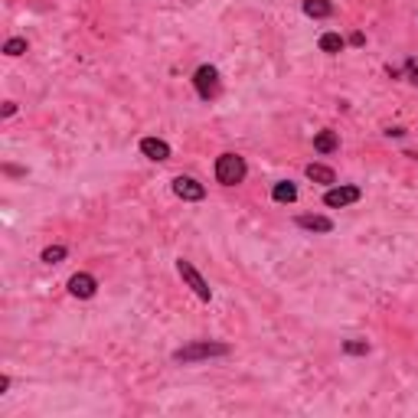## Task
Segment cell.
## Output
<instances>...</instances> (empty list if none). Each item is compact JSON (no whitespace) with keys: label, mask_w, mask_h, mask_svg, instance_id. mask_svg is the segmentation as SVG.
<instances>
[{"label":"cell","mask_w":418,"mask_h":418,"mask_svg":"<svg viewBox=\"0 0 418 418\" xmlns=\"http://www.w3.org/2000/svg\"><path fill=\"white\" fill-rule=\"evenodd\" d=\"M232 347L229 343H219V340H189L183 343L180 350H174V363H202V360H222V356H229Z\"/></svg>","instance_id":"obj_1"},{"label":"cell","mask_w":418,"mask_h":418,"mask_svg":"<svg viewBox=\"0 0 418 418\" xmlns=\"http://www.w3.org/2000/svg\"><path fill=\"white\" fill-rule=\"evenodd\" d=\"M216 180L222 183V187H239L245 176H248V163H245L242 154H232V150H226V154H219L216 157Z\"/></svg>","instance_id":"obj_2"},{"label":"cell","mask_w":418,"mask_h":418,"mask_svg":"<svg viewBox=\"0 0 418 418\" xmlns=\"http://www.w3.org/2000/svg\"><path fill=\"white\" fill-rule=\"evenodd\" d=\"M176 275L183 278V284H187V288L200 297V301H206V304L213 301V288H209V281H206L200 271H196V265H193V262H187V258H176Z\"/></svg>","instance_id":"obj_3"},{"label":"cell","mask_w":418,"mask_h":418,"mask_svg":"<svg viewBox=\"0 0 418 418\" xmlns=\"http://www.w3.org/2000/svg\"><path fill=\"white\" fill-rule=\"evenodd\" d=\"M193 89L200 95L202 102H209V98H216L219 95V69L216 66H200L193 72Z\"/></svg>","instance_id":"obj_4"},{"label":"cell","mask_w":418,"mask_h":418,"mask_svg":"<svg viewBox=\"0 0 418 418\" xmlns=\"http://www.w3.org/2000/svg\"><path fill=\"white\" fill-rule=\"evenodd\" d=\"M363 200V189L360 187H353V183H343V187H334L324 193V206L327 209H343V206H353V202H360Z\"/></svg>","instance_id":"obj_5"},{"label":"cell","mask_w":418,"mask_h":418,"mask_svg":"<svg viewBox=\"0 0 418 418\" xmlns=\"http://www.w3.org/2000/svg\"><path fill=\"white\" fill-rule=\"evenodd\" d=\"M174 196H180L183 202H200V200H206V187H202L196 176H187V174H180V176H174Z\"/></svg>","instance_id":"obj_6"},{"label":"cell","mask_w":418,"mask_h":418,"mask_svg":"<svg viewBox=\"0 0 418 418\" xmlns=\"http://www.w3.org/2000/svg\"><path fill=\"white\" fill-rule=\"evenodd\" d=\"M69 294L79 297V301H89V297L98 294V278L95 275H89V271H76L72 278H69Z\"/></svg>","instance_id":"obj_7"},{"label":"cell","mask_w":418,"mask_h":418,"mask_svg":"<svg viewBox=\"0 0 418 418\" xmlns=\"http://www.w3.org/2000/svg\"><path fill=\"white\" fill-rule=\"evenodd\" d=\"M141 154L148 157V161H157V163H163V161H170V144L167 141H161V137H141Z\"/></svg>","instance_id":"obj_8"},{"label":"cell","mask_w":418,"mask_h":418,"mask_svg":"<svg viewBox=\"0 0 418 418\" xmlns=\"http://www.w3.org/2000/svg\"><path fill=\"white\" fill-rule=\"evenodd\" d=\"M294 226H297V229H304V232L330 235V232H334V219H330V216H297Z\"/></svg>","instance_id":"obj_9"},{"label":"cell","mask_w":418,"mask_h":418,"mask_svg":"<svg viewBox=\"0 0 418 418\" xmlns=\"http://www.w3.org/2000/svg\"><path fill=\"white\" fill-rule=\"evenodd\" d=\"M304 174H307V180L324 183V187H334V183H337V174H334L327 163H307V167H304Z\"/></svg>","instance_id":"obj_10"},{"label":"cell","mask_w":418,"mask_h":418,"mask_svg":"<svg viewBox=\"0 0 418 418\" xmlns=\"http://www.w3.org/2000/svg\"><path fill=\"white\" fill-rule=\"evenodd\" d=\"M271 200L281 202V206H291V202L297 200V187L291 180H278V183L271 187Z\"/></svg>","instance_id":"obj_11"},{"label":"cell","mask_w":418,"mask_h":418,"mask_svg":"<svg viewBox=\"0 0 418 418\" xmlns=\"http://www.w3.org/2000/svg\"><path fill=\"white\" fill-rule=\"evenodd\" d=\"M314 150H317V154H334V150H340L337 131H317V135H314Z\"/></svg>","instance_id":"obj_12"},{"label":"cell","mask_w":418,"mask_h":418,"mask_svg":"<svg viewBox=\"0 0 418 418\" xmlns=\"http://www.w3.org/2000/svg\"><path fill=\"white\" fill-rule=\"evenodd\" d=\"M304 14L310 20H327V16L334 14V3L330 0H304Z\"/></svg>","instance_id":"obj_13"},{"label":"cell","mask_w":418,"mask_h":418,"mask_svg":"<svg viewBox=\"0 0 418 418\" xmlns=\"http://www.w3.org/2000/svg\"><path fill=\"white\" fill-rule=\"evenodd\" d=\"M317 46H321V53L337 56V53H343V49H347V40H343L340 33H324V36L317 40Z\"/></svg>","instance_id":"obj_14"},{"label":"cell","mask_w":418,"mask_h":418,"mask_svg":"<svg viewBox=\"0 0 418 418\" xmlns=\"http://www.w3.org/2000/svg\"><path fill=\"white\" fill-rule=\"evenodd\" d=\"M30 49V43L23 40V36H10V40L3 43V56H10V59H16V56H23Z\"/></svg>","instance_id":"obj_15"},{"label":"cell","mask_w":418,"mask_h":418,"mask_svg":"<svg viewBox=\"0 0 418 418\" xmlns=\"http://www.w3.org/2000/svg\"><path fill=\"white\" fill-rule=\"evenodd\" d=\"M66 255H69L66 245H49V248H43L40 262H46V265H59V262H62Z\"/></svg>","instance_id":"obj_16"},{"label":"cell","mask_w":418,"mask_h":418,"mask_svg":"<svg viewBox=\"0 0 418 418\" xmlns=\"http://www.w3.org/2000/svg\"><path fill=\"white\" fill-rule=\"evenodd\" d=\"M340 347H343L347 356H366V353H369V343H366V340H343Z\"/></svg>","instance_id":"obj_17"},{"label":"cell","mask_w":418,"mask_h":418,"mask_svg":"<svg viewBox=\"0 0 418 418\" xmlns=\"http://www.w3.org/2000/svg\"><path fill=\"white\" fill-rule=\"evenodd\" d=\"M3 118H14L16 115V102H3V111H0Z\"/></svg>","instance_id":"obj_18"},{"label":"cell","mask_w":418,"mask_h":418,"mask_svg":"<svg viewBox=\"0 0 418 418\" xmlns=\"http://www.w3.org/2000/svg\"><path fill=\"white\" fill-rule=\"evenodd\" d=\"M10 386H14V379H10V376H0V395H7V392H10Z\"/></svg>","instance_id":"obj_19"},{"label":"cell","mask_w":418,"mask_h":418,"mask_svg":"<svg viewBox=\"0 0 418 418\" xmlns=\"http://www.w3.org/2000/svg\"><path fill=\"white\" fill-rule=\"evenodd\" d=\"M350 43H353V46H363V43H366V36H363V33H353V36H350Z\"/></svg>","instance_id":"obj_20"},{"label":"cell","mask_w":418,"mask_h":418,"mask_svg":"<svg viewBox=\"0 0 418 418\" xmlns=\"http://www.w3.org/2000/svg\"><path fill=\"white\" fill-rule=\"evenodd\" d=\"M386 135H389V137H405V128H389Z\"/></svg>","instance_id":"obj_21"},{"label":"cell","mask_w":418,"mask_h":418,"mask_svg":"<svg viewBox=\"0 0 418 418\" xmlns=\"http://www.w3.org/2000/svg\"><path fill=\"white\" fill-rule=\"evenodd\" d=\"M405 157H412V161H418V150H408V154H405Z\"/></svg>","instance_id":"obj_22"}]
</instances>
